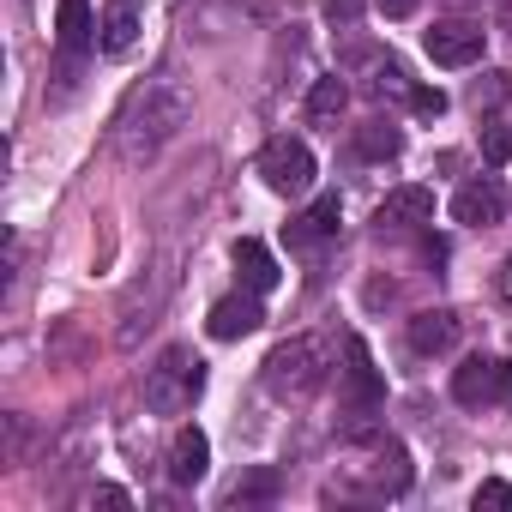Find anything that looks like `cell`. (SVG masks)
Returning <instances> with one entry per match:
<instances>
[{
	"mask_svg": "<svg viewBox=\"0 0 512 512\" xmlns=\"http://www.w3.org/2000/svg\"><path fill=\"white\" fill-rule=\"evenodd\" d=\"M187 115H193V97L175 85V79H145L139 91H133V103L121 109V121H115V151H121V163H151L181 127H187Z\"/></svg>",
	"mask_w": 512,
	"mask_h": 512,
	"instance_id": "6da1fadb",
	"label": "cell"
},
{
	"mask_svg": "<svg viewBox=\"0 0 512 512\" xmlns=\"http://www.w3.org/2000/svg\"><path fill=\"white\" fill-rule=\"evenodd\" d=\"M344 356H350V368H344V398H350L356 410H374V404L386 398V386H380V374H374L368 344H362V338H350V344H344Z\"/></svg>",
	"mask_w": 512,
	"mask_h": 512,
	"instance_id": "30bf717a",
	"label": "cell"
},
{
	"mask_svg": "<svg viewBox=\"0 0 512 512\" xmlns=\"http://www.w3.org/2000/svg\"><path fill=\"white\" fill-rule=\"evenodd\" d=\"M344 103H350V85L332 73V79H314V91H308V121L314 127H332L338 115H344Z\"/></svg>",
	"mask_w": 512,
	"mask_h": 512,
	"instance_id": "d6986e66",
	"label": "cell"
},
{
	"mask_svg": "<svg viewBox=\"0 0 512 512\" xmlns=\"http://www.w3.org/2000/svg\"><path fill=\"white\" fill-rule=\"evenodd\" d=\"M494 404L512 410V362H500V386H494Z\"/></svg>",
	"mask_w": 512,
	"mask_h": 512,
	"instance_id": "4316f807",
	"label": "cell"
},
{
	"mask_svg": "<svg viewBox=\"0 0 512 512\" xmlns=\"http://www.w3.org/2000/svg\"><path fill=\"white\" fill-rule=\"evenodd\" d=\"M368 482H374V494H404L410 488V452L398 440H380V452L368 464Z\"/></svg>",
	"mask_w": 512,
	"mask_h": 512,
	"instance_id": "e0dca14e",
	"label": "cell"
},
{
	"mask_svg": "<svg viewBox=\"0 0 512 512\" xmlns=\"http://www.w3.org/2000/svg\"><path fill=\"white\" fill-rule=\"evenodd\" d=\"M356 151H362V157H374V163H386V157H398V151H404V133H398L392 121H380V115H374V121L356 133Z\"/></svg>",
	"mask_w": 512,
	"mask_h": 512,
	"instance_id": "44dd1931",
	"label": "cell"
},
{
	"mask_svg": "<svg viewBox=\"0 0 512 512\" xmlns=\"http://www.w3.org/2000/svg\"><path fill=\"white\" fill-rule=\"evenodd\" d=\"M410 109H416V115H446V91H434V85H410Z\"/></svg>",
	"mask_w": 512,
	"mask_h": 512,
	"instance_id": "d4e9b609",
	"label": "cell"
},
{
	"mask_svg": "<svg viewBox=\"0 0 512 512\" xmlns=\"http://www.w3.org/2000/svg\"><path fill=\"white\" fill-rule=\"evenodd\" d=\"M55 43L67 61H79L91 43H97V19H91V0H61V13H55Z\"/></svg>",
	"mask_w": 512,
	"mask_h": 512,
	"instance_id": "4fadbf2b",
	"label": "cell"
},
{
	"mask_svg": "<svg viewBox=\"0 0 512 512\" xmlns=\"http://www.w3.org/2000/svg\"><path fill=\"white\" fill-rule=\"evenodd\" d=\"M278 494H284V470L260 464V470H247V476H241L223 500H229V506H260V500H278Z\"/></svg>",
	"mask_w": 512,
	"mask_h": 512,
	"instance_id": "ac0fdd59",
	"label": "cell"
},
{
	"mask_svg": "<svg viewBox=\"0 0 512 512\" xmlns=\"http://www.w3.org/2000/svg\"><path fill=\"white\" fill-rule=\"evenodd\" d=\"M362 7H368V0H326V19H332V25H356Z\"/></svg>",
	"mask_w": 512,
	"mask_h": 512,
	"instance_id": "484cf974",
	"label": "cell"
},
{
	"mask_svg": "<svg viewBox=\"0 0 512 512\" xmlns=\"http://www.w3.org/2000/svg\"><path fill=\"white\" fill-rule=\"evenodd\" d=\"M500 296H506V302H512V260H506V266H500Z\"/></svg>",
	"mask_w": 512,
	"mask_h": 512,
	"instance_id": "f546056e",
	"label": "cell"
},
{
	"mask_svg": "<svg viewBox=\"0 0 512 512\" xmlns=\"http://www.w3.org/2000/svg\"><path fill=\"white\" fill-rule=\"evenodd\" d=\"M199 392H205V362L193 350H163L157 368H151V380H145V404L157 416H181Z\"/></svg>",
	"mask_w": 512,
	"mask_h": 512,
	"instance_id": "3957f363",
	"label": "cell"
},
{
	"mask_svg": "<svg viewBox=\"0 0 512 512\" xmlns=\"http://www.w3.org/2000/svg\"><path fill=\"white\" fill-rule=\"evenodd\" d=\"M260 175H266L272 193L296 199V193L314 187V151H308L302 139H272V145L260 151Z\"/></svg>",
	"mask_w": 512,
	"mask_h": 512,
	"instance_id": "277c9868",
	"label": "cell"
},
{
	"mask_svg": "<svg viewBox=\"0 0 512 512\" xmlns=\"http://www.w3.org/2000/svg\"><path fill=\"white\" fill-rule=\"evenodd\" d=\"M145 31V13H139V0H109L103 7V25H97V43L103 55H127Z\"/></svg>",
	"mask_w": 512,
	"mask_h": 512,
	"instance_id": "8fae6325",
	"label": "cell"
},
{
	"mask_svg": "<svg viewBox=\"0 0 512 512\" xmlns=\"http://www.w3.org/2000/svg\"><path fill=\"white\" fill-rule=\"evenodd\" d=\"M494 386H500V362H488V356H464V368L452 374V398L458 404H494Z\"/></svg>",
	"mask_w": 512,
	"mask_h": 512,
	"instance_id": "5bb4252c",
	"label": "cell"
},
{
	"mask_svg": "<svg viewBox=\"0 0 512 512\" xmlns=\"http://www.w3.org/2000/svg\"><path fill=\"white\" fill-rule=\"evenodd\" d=\"M512 97V73H482L476 85H470V109L482 115V109H500Z\"/></svg>",
	"mask_w": 512,
	"mask_h": 512,
	"instance_id": "7402d4cb",
	"label": "cell"
},
{
	"mask_svg": "<svg viewBox=\"0 0 512 512\" xmlns=\"http://www.w3.org/2000/svg\"><path fill=\"white\" fill-rule=\"evenodd\" d=\"M452 344H458V314L452 308H422L410 320V350L416 356H446Z\"/></svg>",
	"mask_w": 512,
	"mask_h": 512,
	"instance_id": "7c38bea8",
	"label": "cell"
},
{
	"mask_svg": "<svg viewBox=\"0 0 512 512\" xmlns=\"http://www.w3.org/2000/svg\"><path fill=\"white\" fill-rule=\"evenodd\" d=\"M452 217H458L464 229H494V223L506 217V193H500V181H488V175L464 181V187L452 193Z\"/></svg>",
	"mask_w": 512,
	"mask_h": 512,
	"instance_id": "52a82bcc",
	"label": "cell"
},
{
	"mask_svg": "<svg viewBox=\"0 0 512 512\" xmlns=\"http://www.w3.org/2000/svg\"><path fill=\"white\" fill-rule=\"evenodd\" d=\"M326 386V350L320 338H284L272 356H266V392L284 398V404H302Z\"/></svg>",
	"mask_w": 512,
	"mask_h": 512,
	"instance_id": "7a4b0ae2",
	"label": "cell"
},
{
	"mask_svg": "<svg viewBox=\"0 0 512 512\" xmlns=\"http://www.w3.org/2000/svg\"><path fill=\"white\" fill-rule=\"evenodd\" d=\"M362 67H368V79H362L368 97H410V79H404V67L392 55H368Z\"/></svg>",
	"mask_w": 512,
	"mask_h": 512,
	"instance_id": "ffe728a7",
	"label": "cell"
},
{
	"mask_svg": "<svg viewBox=\"0 0 512 512\" xmlns=\"http://www.w3.org/2000/svg\"><path fill=\"white\" fill-rule=\"evenodd\" d=\"M374 7H380L386 19H410V13H416V0H374Z\"/></svg>",
	"mask_w": 512,
	"mask_h": 512,
	"instance_id": "83f0119b",
	"label": "cell"
},
{
	"mask_svg": "<svg viewBox=\"0 0 512 512\" xmlns=\"http://www.w3.org/2000/svg\"><path fill=\"white\" fill-rule=\"evenodd\" d=\"M326 235H338V193H320L302 217H290V247H320Z\"/></svg>",
	"mask_w": 512,
	"mask_h": 512,
	"instance_id": "9a60e30c",
	"label": "cell"
},
{
	"mask_svg": "<svg viewBox=\"0 0 512 512\" xmlns=\"http://www.w3.org/2000/svg\"><path fill=\"white\" fill-rule=\"evenodd\" d=\"M482 43H488V31L470 25V19H440V25H428V37H422V49H428L434 67H476V61H482Z\"/></svg>",
	"mask_w": 512,
	"mask_h": 512,
	"instance_id": "5b68a950",
	"label": "cell"
},
{
	"mask_svg": "<svg viewBox=\"0 0 512 512\" xmlns=\"http://www.w3.org/2000/svg\"><path fill=\"white\" fill-rule=\"evenodd\" d=\"M91 506H127V488H91Z\"/></svg>",
	"mask_w": 512,
	"mask_h": 512,
	"instance_id": "f1b7e54d",
	"label": "cell"
},
{
	"mask_svg": "<svg viewBox=\"0 0 512 512\" xmlns=\"http://www.w3.org/2000/svg\"><path fill=\"white\" fill-rule=\"evenodd\" d=\"M235 272H241V290H260V296H266V290L278 284V260H272V247H266V241H253V235H247V241H235Z\"/></svg>",
	"mask_w": 512,
	"mask_h": 512,
	"instance_id": "2e32d148",
	"label": "cell"
},
{
	"mask_svg": "<svg viewBox=\"0 0 512 512\" xmlns=\"http://www.w3.org/2000/svg\"><path fill=\"white\" fill-rule=\"evenodd\" d=\"M260 320H266V308H260V290H235V296L211 302V314H205V332H211L217 344H235V338H247V332H260Z\"/></svg>",
	"mask_w": 512,
	"mask_h": 512,
	"instance_id": "8992f818",
	"label": "cell"
},
{
	"mask_svg": "<svg viewBox=\"0 0 512 512\" xmlns=\"http://www.w3.org/2000/svg\"><path fill=\"white\" fill-rule=\"evenodd\" d=\"M470 506H476V512H512V482H482V488L470 494Z\"/></svg>",
	"mask_w": 512,
	"mask_h": 512,
	"instance_id": "cb8c5ba5",
	"label": "cell"
},
{
	"mask_svg": "<svg viewBox=\"0 0 512 512\" xmlns=\"http://www.w3.org/2000/svg\"><path fill=\"white\" fill-rule=\"evenodd\" d=\"M482 157H488L494 169H500V163H512V121H500V115H494V121L482 127Z\"/></svg>",
	"mask_w": 512,
	"mask_h": 512,
	"instance_id": "603a6c76",
	"label": "cell"
},
{
	"mask_svg": "<svg viewBox=\"0 0 512 512\" xmlns=\"http://www.w3.org/2000/svg\"><path fill=\"white\" fill-rule=\"evenodd\" d=\"M374 223H380V235H386V229H392V235L422 229V223H434V193H428V187H392V193L380 199Z\"/></svg>",
	"mask_w": 512,
	"mask_h": 512,
	"instance_id": "ba28073f",
	"label": "cell"
},
{
	"mask_svg": "<svg viewBox=\"0 0 512 512\" xmlns=\"http://www.w3.org/2000/svg\"><path fill=\"white\" fill-rule=\"evenodd\" d=\"M205 470H211V440L193 422L175 428V440H169V482L175 488H193V482H205Z\"/></svg>",
	"mask_w": 512,
	"mask_h": 512,
	"instance_id": "9c48e42d",
	"label": "cell"
}]
</instances>
